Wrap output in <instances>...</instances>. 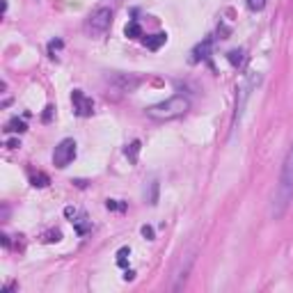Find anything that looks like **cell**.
Masks as SVG:
<instances>
[{"mask_svg":"<svg viewBox=\"0 0 293 293\" xmlns=\"http://www.w3.org/2000/svg\"><path fill=\"white\" fill-rule=\"evenodd\" d=\"M291 199H293V142H291V149L286 154V160L282 165V174H279V183L275 193H273V202H271V218L273 220H279L282 215L286 213V209L291 206Z\"/></svg>","mask_w":293,"mask_h":293,"instance_id":"obj_1","label":"cell"},{"mask_svg":"<svg viewBox=\"0 0 293 293\" xmlns=\"http://www.w3.org/2000/svg\"><path fill=\"white\" fill-rule=\"evenodd\" d=\"M188 110H190L188 97H181V94H176V97L167 98V101H160V103L147 108V115H149L151 119L170 121V119H176V117H181V115H186Z\"/></svg>","mask_w":293,"mask_h":293,"instance_id":"obj_2","label":"cell"},{"mask_svg":"<svg viewBox=\"0 0 293 293\" xmlns=\"http://www.w3.org/2000/svg\"><path fill=\"white\" fill-rule=\"evenodd\" d=\"M74 158H76V142L71 137H64V140L55 147V151H53V165L64 170L67 165L74 163Z\"/></svg>","mask_w":293,"mask_h":293,"instance_id":"obj_3","label":"cell"},{"mask_svg":"<svg viewBox=\"0 0 293 293\" xmlns=\"http://www.w3.org/2000/svg\"><path fill=\"white\" fill-rule=\"evenodd\" d=\"M113 23V9L110 7H98L97 12H92L90 21H87V30L92 35H103Z\"/></svg>","mask_w":293,"mask_h":293,"instance_id":"obj_4","label":"cell"},{"mask_svg":"<svg viewBox=\"0 0 293 293\" xmlns=\"http://www.w3.org/2000/svg\"><path fill=\"white\" fill-rule=\"evenodd\" d=\"M71 103H74V113L78 117H90L94 113V101L87 98L80 90H74L71 92Z\"/></svg>","mask_w":293,"mask_h":293,"instance_id":"obj_5","label":"cell"},{"mask_svg":"<svg viewBox=\"0 0 293 293\" xmlns=\"http://www.w3.org/2000/svg\"><path fill=\"white\" fill-rule=\"evenodd\" d=\"M254 83H259V76H248V80H245V85L241 87V98H238V103H236V117H234V126H238V121H241L243 108H245V101H248L250 90L254 87Z\"/></svg>","mask_w":293,"mask_h":293,"instance_id":"obj_6","label":"cell"},{"mask_svg":"<svg viewBox=\"0 0 293 293\" xmlns=\"http://www.w3.org/2000/svg\"><path fill=\"white\" fill-rule=\"evenodd\" d=\"M140 83H142V78H137V76H128V74L115 76V85L121 92H136L140 87Z\"/></svg>","mask_w":293,"mask_h":293,"instance_id":"obj_7","label":"cell"},{"mask_svg":"<svg viewBox=\"0 0 293 293\" xmlns=\"http://www.w3.org/2000/svg\"><path fill=\"white\" fill-rule=\"evenodd\" d=\"M211 44H213V39H211V37H206L202 44H197L195 51H193V62L206 60V58H209V53H211Z\"/></svg>","mask_w":293,"mask_h":293,"instance_id":"obj_8","label":"cell"},{"mask_svg":"<svg viewBox=\"0 0 293 293\" xmlns=\"http://www.w3.org/2000/svg\"><path fill=\"white\" fill-rule=\"evenodd\" d=\"M165 41H167L165 32H158V35H151V37L144 39V44H147V48H149V51H158V48L165 44Z\"/></svg>","mask_w":293,"mask_h":293,"instance_id":"obj_9","label":"cell"},{"mask_svg":"<svg viewBox=\"0 0 293 293\" xmlns=\"http://www.w3.org/2000/svg\"><path fill=\"white\" fill-rule=\"evenodd\" d=\"M25 128H28V124H25L23 119H19V117H14V119H9V121H7L5 131H7V133H23Z\"/></svg>","mask_w":293,"mask_h":293,"instance_id":"obj_10","label":"cell"},{"mask_svg":"<svg viewBox=\"0 0 293 293\" xmlns=\"http://www.w3.org/2000/svg\"><path fill=\"white\" fill-rule=\"evenodd\" d=\"M124 35H126L128 39H140V37H142V28H140V23L131 21L126 28H124Z\"/></svg>","mask_w":293,"mask_h":293,"instance_id":"obj_11","label":"cell"},{"mask_svg":"<svg viewBox=\"0 0 293 293\" xmlns=\"http://www.w3.org/2000/svg\"><path fill=\"white\" fill-rule=\"evenodd\" d=\"M137 154H140V140H133V142L126 147V158L136 165L137 163Z\"/></svg>","mask_w":293,"mask_h":293,"instance_id":"obj_12","label":"cell"},{"mask_svg":"<svg viewBox=\"0 0 293 293\" xmlns=\"http://www.w3.org/2000/svg\"><path fill=\"white\" fill-rule=\"evenodd\" d=\"M71 222L76 225V232L80 234V236H83V234H87L92 229V222H87V218H85V215H80L78 220H71Z\"/></svg>","mask_w":293,"mask_h":293,"instance_id":"obj_13","label":"cell"},{"mask_svg":"<svg viewBox=\"0 0 293 293\" xmlns=\"http://www.w3.org/2000/svg\"><path fill=\"white\" fill-rule=\"evenodd\" d=\"M30 183L35 188H46V186H48V176H46V174H32Z\"/></svg>","mask_w":293,"mask_h":293,"instance_id":"obj_14","label":"cell"},{"mask_svg":"<svg viewBox=\"0 0 293 293\" xmlns=\"http://www.w3.org/2000/svg\"><path fill=\"white\" fill-rule=\"evenodd\" d=\"M149 197H147V202L154 206V204H158V181H151L149 183Z\"/></svg>","mask_w":293,"mask_h":293,"instance_id":"obj_15","label":"cell"},{"mask_svg":"<svg viewBox=\"0 0 293 293\" xmlns=\"http://www.w3.org/2000/svg\"><path fill=\"white\" fill-rule=\"evenodd\" d=\"M227 58H229V62H232L234 67H238V64L243 62V51H241V48H236V51H229V55H227Z\"/></svg>","mask_w":293,"mask_h":293,"instance_id":"obj_16","label":"cell"},{"mask_svg":"<svg viewBox=\"0 0 293 293\" xmlns=\"http://www.w3.org/2000/svg\"><path fill=\"white\" fill-rule=\"evenodd\" d=\"M128 254H131V250H128V248H121L119 252H117V263H119L121 268L126 266V256H128Z\"/></svg>","mask_w":293,"mask_h":293,"instance_id":"obj_17","label":"cell"},{"mask_svg":"<svg viewBox=\"0 0 293 293\" xmlns=\"http://www.w3.org/2000/svg\"><path fill=\"white\" fill-rule=\"evenodd\" d=\"M248 7L252 9V12H261V9L266 7V0H248Z\"/></svg>","mask_w":293,"mask_h":293,"instance_id":"obj_18","label":"cell"},{"mask_svg":"<svg viewBox=\"0 0 293 293\" xmlns=\"http://www.w3.org/2000/svg\"><path fill=\"white\" fill-rule=\"evenodd\" d=\"M105 206H108L110 211H124V209H126V204H119V199H108Z\"/></svg>","mask_w":293,"mask_h":293,"instance_id":"obj_19","label":"cell"},{"mask_svg":"<svg viewBox=\"0 0 293 293\" xmlns=\"http://www.w3.org/2000/svg\"><path fill=\"white\" fill-rule=\"evenodd\" d=\"M62 48V41L60 39H55V41H51V44H48V53H51L53 58H55V51H60Z\"/></svg>","mask_w":293,"mask_h":293,"instance_id":"obj_20","label":"cell"},{"mask_svg":"<svg viewBox=\"0 0 293 293\" xmlns=\"http://www.w3.org/2000/svg\"><path fill=\"white\" fill-rule=\"evenodd\" d=\"M60 238H62V234L58 232V229H55V232H48V234H46V238H44V241L53 243V241H60Z\"/></svg>","mask_w":293,"mask_h":293,"instance_id":"obj_21","label":"cell"},{"mask_svg":"<svg viewBox=\"0 0 293 293\" xmlns=\"http://www.w3.org/2000/svg\"><path fill=\"white\" fill-rule=\"evenodd\" d=\"M140 232H142V236L147 238V241H154V229H151L149 225H144L142 229H140Z\"/></svg>","mask_w":293,"mask_h":293,"instance_id":"obj_22","label":"cell"},{"mask_svg":"<svg viewBox=\"0 0 293 293\" xmlns=\"http://www.w3.org/2000/svg\"><path fill=\"white\" fill-rule=\"evenodd\" d=\"M16 147H21L19 140H7V149H16Z\"/></svg>","mask_w":293,"mask_h":293,"instance_id":"obj_23","label":"cell"},{"mask_svg":"<svg viewBox=\"0 0 293 293\" xmlns=\"http://www.w3.org/2000/svg\"><path fill=\"white\" fill-rule=\"evenodd\" d=\"M64 213H67V218H76V209H71V206H67Z\"/></svg>","mask_w":293,"mask_h":293,"instance_id":"obj_24","label":"cell"}]
</instances>
